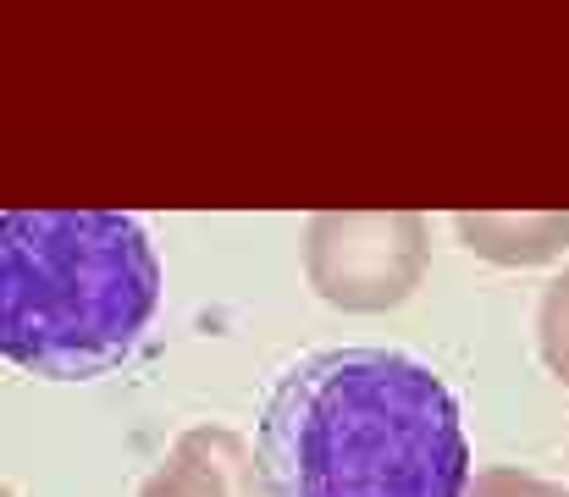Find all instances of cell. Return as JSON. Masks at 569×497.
<instances>
[{
    "mask_svg": "<svg viewBox=\"0 0 569 497\" xmlns=\"http://www.w3.org/2000/svg\"><path fill=\"white\" fill-rule=\"evenodd\" d=\"M161 310V260L122 210L0 216V359L44 381L122 365Z\"/></svg>",
    "mask_w": 569,
    "mask_h": 497,
    "instance_id": "cell-2",
    "label": "cell"
},
{
    "mask_svg": "<svg viewBox=\"0 0 569 497\" xmlns=\"http://www.w3.org/2000/svg\"><path fill=\"white\" fill-rule=\"evenodd\" d=\"M453 238L492 266H548L569 249V210H459Z\"/></svg>",
    "mask_w": 569,
    "mask_h": 497,
    "instance_id": "cell-5",
    "label": "cell"
},
{
    "mask_svg": "<svg viewBox=\"0 0 569 497\" xmlns=\"http://www.w3.org/2000/svg\"><path fill=\"white\" fill-rule=\"evenodd\" d=\"M139 497H271L254 443L232 426H193L144 476Z\"/></svg>",
    "mask_w": 569,
    "mask_h": 497,
    "instance_id": "cell-4",
    "label": "cell"
},
{
    "mask_svg": "<svg viewBox=\"0 0 569 497\" xmlns=\"http://www.w3.org/2000/svg\"><path fill=\"white\" fill-rule=\"evenodd\" d=\"M0 497H11V487H6V481H0Z\"/></svg>",
    "mask_w": 569,
    "mask_h": 497,
    "instance_id": "cell-8",
    "label": "cell"
},
{
    "mask_svg": "<svg viewBox=\"0 0 569 497\" xmlns=\"http://www.w3.org/2000/svg\"><path fill=\"white\" fill-rule=\"evenodd\" d=\"M537 354H542L548 376L569 387V266L542 288V305H537Z\"/></svg>",
    "mask_w": 569,
    "mask_h": 497,
    "instance_id": "cell-6",
    "label": "cell"
},
{
    "mask_svg": "<svg viewBox=\"0 0 569 497\" xmlns=\"http://www.w3.org/2000/svg\"><path fill=\"white\" fill-rule=\"evenodd\" d=\"M431 266V227L415 210H321L305 227V277L316 299L381 316L415 299Z\"/></svg>",
    "mask_w": 569,
    "mask_h": 497,
    "instance_id": "cell-3",
    "label": "cell"
},
{
    "mask_svg": "<svg viewBox=\"0 0 569 497\" xmlns=\"http://www.w3.org/2000/svg\"><path fill=\"white\" fill-rule=\"evenodd\" d=\"M271 497H465L470 443L448 381L398 348H321L260 409Z\"/></svg>",
    "mask_w": 569,
    "mask_h": 497,
    "instance_id": "cell-1",
    "label": "cell"
},
{
    "mask_svg": "<svg viewBox=\"0 0 569 497\" xmlns=\"http://www.w3.org/2000/svg\"><path fill=\"white\" fill-rule=\"evenodd\" d=\"M465 497H569L565 487L531 476V470H515V465H492V470H470Z\"/></svg>",
    "mask_w": 569,
    "mask_h": 497,
    "instance_id": "cell-7",
    "label": "cell"
}]
</instances>
